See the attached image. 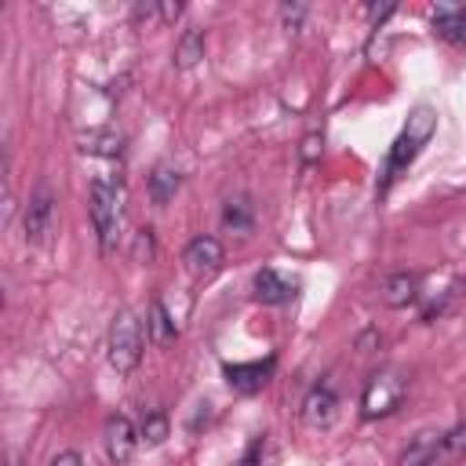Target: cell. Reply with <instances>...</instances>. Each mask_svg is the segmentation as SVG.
Returning <instances> with one entry per match:
<instances>
[{"mask_svg": "<svg viewBox=\"0 0 466 466\" xmlns=\"http://www.w3.org/2000/svg\"><path fill=\"white\" fill-rule=\"evenodd\" d=\"M441 451H444V433L441 430H419L408 441V448L397 455V466H433Z\"/></svg>", "mask_w": 466, "mask_h": 466, "instance_id": "ba28073f", "label": "cell"}, {"mask_svg": "<svg viewBox=\"0 0 466 466\" xmlns=\"http://www.w3.org/2000/svg\"><path fill=\"white\" fill-rule=\"evenodd\" d=\"M178 186H182V175H178L175 167H167V164H157L153 175H149V200L164 208V204L178 193Z\"/></svg>", "mask_w": 466, "mask_h": 466, "instance_id": "9a60e30c", "label": "cell"}, {"mask_svg": "<svg viewBox=\"0 0 466 466\" xmlns=\"http://www.w3.org/2000/svg\"><path fill=\"white\" fill-rule=\"evenodd\" d=\"M400 400H404V379L393 371H379L368 379V386L360 393V411H364V419H382V415L397 411Z\"/></svg>", "mask_w": 466, "mask_h": 466, "instance_id": "277c9868", "label": "cell"}, {"mask_svg": "<svg viewBox=\"0 0 466 466\" xmlns=\"http://www.w3.org/2000/svg\"><path fill=\"white\" fill-rule=\"evenodd\" d=\"M55 215H58V200H55L51 186H36V193L29 197L25 215H22L25 240L29 244H44L51 237V229H55Z\"/></svg>", "mask_w": 466, "mask_h": 466, "instance_id": "5b68a950", "label": "cell"}, {"mask_svg": "<svg viewBox=\"0 0 466 466\" xmlns=\"http://www.w3.org/2000/svg\"><path fill=\"white\" fill-rule=\"evenodd\" d=\"M146 328H149V339H153L157 346H171L175 335H178V328H175V320H171V313L164 309L160 299L149 302V320H146Z\"/></svg>", "mask_w": 466, "mask_h": 466, "instance_id": "2e32d148", "label": "cell"}, {"mask_svg": "<svg viewBox=\"0 0 466 466\" xmlns=\"http://www.w3.org/2000/svg\"><path fill=\"white\" fill-rule=\"evenodd\" d=\"M142 251H146V258L153 255V237H149V229H138V240H135V255L142 258Z\"/></svg>", "mask_w": 466, "mask_h": 466, "instance_id": "cb8c5ba5", "label": "cell"}, {"mask_svg": "<svg viewBox=\"0 0 466 466\" xmlns=\"http://www.w3.org/2000/svg\"><path fill=\"white\" fill-rule=\"evenodd\" d=\"M80 149L95 153V157H120L124 153V138L116 131H109V127H95V131L80 135Z\"/></svg>", "mask_w": 466, "mask_h": 466, "instance_id": "5bb4252c", "label": "cell"}, {"mask_svg": "<svg viewBox=\"0 0 466 466\" xmlns=\"http://www.w3.org/2000/svg\"><path fill=\"white\" fill-rule=\"evenodd\" d=\"M222 222H226L233 233H248L251 222H255V211H251L248 197H229L226 208H222Z\"/></svg>", "mask_w": 466, "mask_h": 466, "instance_id": "ac0fdd59", "label": "cell"}, {"mask_svg": "<svg viewBox=\"0 0 466 466\" xmlns=\"http://www.w3.org/2000/svg\"><path fill=\"white\" fill-rule=\"evenodd\" d=\"M251 288H255V299L266 302V306H284V302L295 299V280H288L284 273H277V269H269V266L255 273Z\"/></svg>", "mask_w": 466, "mask_h": 466, "instance_id": "30bf717a", "label": "cell"}, {"mask_svg": "<svg viewBox=\"0 0 466 466\" xmlns=\"http://www.w3.org/2000/svg\"><path fill=\"white\" fill-rule=\"evenodd\" d=\"M135 448H138V430L131 426V419L127 415H109L106 419V455H109V462H116V466L131 462Z\"/></svg>", "mask_w": 466, "mask_h": 466, "instance_id": "52a82bcc", "label": "cell"}, {"mask_svg": "<svg viewBox=\"0 0 466 466\" xmlns=\"http://www.w3.org/2000/svg\"><path fill=\"white\" fill-rule=\"evenodd\" d=\"M51 466H84V459H80V451H58L51 459Z\"/></svg>", "mask_w": 466, "mask_h": 466, "instance_id": "d4e9b609", "label": "cell"}, {"mask_svg": "<svg viewBox=\"0 0 466 466\" xmlns=\"http://www.w3.org/2000/svg\"><path fill=\"white\" fill-rule=\"evenodd\" d=\"M444 448H448L451 455H459V451H466V426H455L451 433H444Z\"/></svg>", "mask_w": 466, "mask_h": 466, "instance_id": "44dd1931", "label": "cell"}, {"mask_svg": "<svg viewBox=\"0 0 466 466\" xmlns=\"http://www.w3.org/2000/svg\"><path fill=\"white\" fill-rule=\"evenodd\" d=\"M204 58V33L200 29H186L175 44V66L178 69H193Z\"/></svg>", "mask_w": 466, "mask_h": 466, "instance_id": "e0dca14e", "label": "cell"}, {"mask_svg": "<svg viewBox=\"0 0 466 466\" xmlns=\"http://www.w3.org/2000/svg\"><path fill=\"white\" fill-rule=\"evenodd\" d=\"M433 127H437V113H433L430 106L411 109V116H408V124H404V131H400V135H397V142L390 146V157H386V167H382L379 193H386V189H390V182H393L400 171H408V167H411V160L419 157V149L430 142Z\"/></svg>", "mask_w": 466, "mask_h": 466, "instance_id": "6da1fadb", "label": "cell"}, {"mask_svg": "<svg viewBox=\"0 0 466 466\" xmlns=\"http://www.w3.org/2000/svg\"><path fill=\"white\" fill-rule=\"evenodd\" d=\"M106 357H109V364L120 375H127V371L138 368V360H142V324L135 320L131 309H120L113 317L109 339H106Z\"/></svg>", "mask_w": 466, "mask_h": 466, "instance_id": "3957f363", "label": "cell"}, {"mask_svg": "<svg viewBox=\"0 0 466 466\" xmlns=\"http://www.w3.org/2000/svg\"><path fill=\"white\" fill-rule=\"evenodd\" d=\"M222 258H226V251H222V244H218L215 237H193V240L186 244V251H182V266H186V273L197 277V280L215 277V273L222 269Z\"/></svg>", "mask_w": 466, "mask_h": 466, "instance_id": "8992f818", "label": "cell"}, {"mask_svg": "<svg viewBox=\"0 0 466 466\" xmlns=\"http://www.w3.org/2000/svg\"><path fill=\"white\" fill-rule=\"evenodd\" d=\"M262 444H266V441H262V437H255V441L248 444V451H244L233 466H262Z\"/></svg>", "mask_w": 466, "mask_h": 466, "instance_id": "ffe728a7", "label": "cell"}, {"mask_svg": "<svg viewBox=\"0 0 466 466\" xmlns=\"http://www.w3.org/2000/svg\"><path fill=\"white\" fill-rule=\"evenodd\" d=\"M222 375H226V382H229L237 393H255V390H262V386L269 382V375H273V357L251 360V364H226Z\"/></svg>", "mask_w": 466, "mask_h": 466, "instance_id": "9c48e42d", "label": "cell"}, {"mask_svg": "<svg viewBox=\"0 0 466 466\" xmlns=\"http://www.w3.org/2000/svg\"><path fill=\"white\" fill-rule=\"evenodd\" d=\"M164 437H167V415H164V411H149V415L142 419V426H138V441H146V444H164Z\"/></svg>", "mask_w": 466, "mask_h": 466, "instance_id": "d6986e66", "label": "cell"}, {"mask_svg": "<svg viewBox=\"0 0 466 466\" xmlns=\"http://www.w3.org/2000/svg\"><path fill=\"white\" fill-rule=\"evenodd\" d=\"M302 146H306V149H302V157H306V160H313V157H317V146H320V138H317V135H309Z\"/></svg>", "mask_w": 466, "mask_h": 466, "instance_id": "484cf974", "label": "cell"}, {"mask_svg": "<svg viewBox=\"0 0 466 466\" xmlns=\"http://www.w3.org/2000/svg\"><path fill=\"white\" fill-rule=\"evenodd\" d=\"M87 211H91V226L98 233V248L113 251L116 237H120V222H124V186L109 175H98L87 189Z\"/></svg>", "mask_w": 466, "mask_h": 466, "instance_id": "7a4b0ae2", "label": "cell"}, {"mask_svg": "<svg viewBox=\"0 0 466 466\" xmlns=\"http://www.w3.org/2000/svg\"><path fill=\"white\" fill-rule=\"evenodd\" d=\"M433 33L455 47H466V7L459 4H441L433 11Z\"/></svg>", "mask_w": 466, "mask_h": 466, "instance_id": "7c38bea8", "label": "cell"}, {"mask_svg": "<svg viewBox=\"0 0 466 466\" xmlns=\"http://www.w3.org/2000/svg\"><path fill=\"white\" fill-rule=\"evenodd\" d=\"M379 291H382V302H386V306L400 309V306H408V302L419 295V277H415V273H390Z\"/></svg>", "mask_w": 466, "mask_h": 466, "instance_id": "4fadbf2b", "label": "cell"}, {"mask_svg": "<svg viewBox=\"0 0 466 466\" xmlns=\"http://www.w3.org/2000/svg\"><path fill=\"white\" fill-rule=\"evenodd\" d=\"M182 15V4H157V18L160 22H175Z\"/></svg>", "mask_w": 466, "mask_h": 466, "instance_id": "603a6c76", "label": "cell"}, {"mask_svg": "<svg viewBox=\"0 0 466 466\" xmlns=\"http://www.w3.org/2000/svg\"><path fill=\"white\" fill-rule=\"evenodd\" d=\"M335 393L328 390V386H313L309 393H306V400H302V422L306 426H313V430H324V426H331V419H335Z\"/></svg>", "mask_w": 466, "mask_h": 466, "instance_id": "8fae6325", "label": "cell"}, {"mask_svg": "<svg viewBox=\"0 0 466 466\" xmlns=\"http://www.w3.org/2000/svg\"><path fill=\"white\" fill-rule=\"evenodd\" d=\"M280 15H284V22H288V29H299V22L306 18V7H302V4H295V7H288V4H284V7H280Z\"/></svg>", "mask_w": 466, "mask_h": 466, "instance_id": "7402d4cb", "label": "cell"}]
</instances>
